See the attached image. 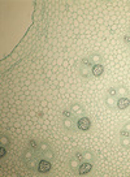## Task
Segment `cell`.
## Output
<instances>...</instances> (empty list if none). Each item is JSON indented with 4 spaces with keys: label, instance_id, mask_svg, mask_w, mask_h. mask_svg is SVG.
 Masks as SVG:
<instances>
[{
    "label": "cell",
    "instance_id": "cell-20",
    "mask_svg": "<svg viewBox=\"0 0 130 177\" xmlns=\"http://www.w3.org/2000/svg\"><path fill=\"white\" fill-rule=\"evenodd\" d=\"M63 117H64V119H77L76 116L73 115V112L69 110V107H68V108H65V110L63 111Z\"/></svg>",
    "mask_w": 130,
    "mask_h": 177
},
{
    "label": "cell",
    "instance_id": "cell-17",
    "mask_svg": "<svg viewBox=\"0 0 130 177\" xmlns=\"http://www.w3.org/2000/svg\"><path fill=\"white\" fill-rule=\"evenodd\" d=\"M51 149V146H49V145L46 142V141H40L39 142V147H38V151L40 154H43L44 153V151H47V150H49Z\"/></svg>",
    "mask_w": 130,
    "mask_h": 177
},
{
    "label": "cell",
    "instance_id": "cell-4",
    "mask_svg": "<svg viewBox=\"0 0 130 177\" xmlns=\"http://www.w3.org/2000/svg\"><path fill=\"white\" fill-rule=\"evenodd\" d=\"M52 166H51V162L47 160V159H40V162L38 163V172L39 173H48L51 171Z\"/></svg>",
    "mask_w": 130,
    "mask_h": 177
},
{
    "label": "cell",
    "instance_id": "cell-6",
    "mask_svg": "<svg viewBox=\"0 0 130 177\" xmlns=\"http://www.w3.org/2000/svg\"><path fill=\"white\" fill-rule=\"evenodd\" d=\"M92 171V163H87V162H82L81 166L78 168V173L83 176V175H87Z\"/></svg>",
    "mask_w": 130,
    "mask_h": 177
},
{
    "label": "cell",
    "instance_id": "cell-25",
    "mask_svg": "<svg viewBox=\"0 0 130 177\" xmlns=\"http://www.w3.org/2000/svg\"><path fill=\"white\" fill-rule=\"evenodd\" d=\"M122 128H124V129H125V130H128V132L130 133V121H128V123H126L125 125H124V126H122Z\"/></svg>",
    "mask_w": 130,
    "mask_h": 177
},
{
    "label": "cell",
    "instance_id": "cell-21",
    "mask_svg": "<svg viewBox=\"0 0 130 177\" xmlns=\"http://www.w3.org/2000/svg\"><path fill=\"white\" fill-rule=\"evenodd\" d=\"M29 147L33 149L34 151H36V150H38V147H39V142L35 141V140H30L29 141Z\"/></svg>",
    "mask_w": 130,
    "mask_h": 177
},
{
    "label": "cell",
    "instance_id": "cell-24",
    "mask_svg": "<svg viewBox=\"0 0 130 177\" xmlns=\"http://www.w3.org/2000/svg\"><path fill=\"white\" fill-rule=\"evenodd\" d=\"M129 136H130V133L128 130H125L124 128L120 129V137H129Z\"/></svg>",
    "mask_w": 130,
    "mask_h": 177
},
{
    "label": "cell",
    "instance_id": "cell-18",
    "mask_svg": "<svg viewBox=\"0 0 130 177\" xmlns=\"http://www.w3.org/2000/svg\"><path fill=\"white\" fill-rule=\"evenodd\" d=\"M120 145L122 147L129 149L130 147V136L129 137H120Z\"/></svg>",
    "mask_w": 130,
    "mask_h": 177
},
{
    "label": "cell",
    "instance_id": "cell-26",
    "mask_svg": "<svg viewBox=\"0 0 130 177\" xmlns=\"http://www.w3.org/2000/svg\"><path fill=\"white\" fill-rule=\"evenodd\" d=\"M0 151H2V153H0V156H4L5 154H7V151H5V149H4V146H2V149H0Z\"/></svg>",
    "mask_w": 130,
    "mask_h": 177
},
{
    "label": "cell",
    "instance_id": "cell-10",
    "mask_svg": "<svg viewBox=\"0 0 130 177\" xmlns=\"http://www.w3.org/2000/svg\"><path fill=\"white\" fill-rule=\"evenodd\" d=\"M68 166H69V168L73 171V172H78V168L79 166H81V162H79L76 156H72L69 162H68Z\"/></svg>",
    "mask_w": 130,
    "mask_h": 177
},
{
    "label": "cell",
    "instance_id": "cell-7",
    "mask_svg": "<svg viewBox=\"0 0 130 177\" xmlns=\"http://www.w3.org/2000/svg\"><path fill=\"white\" fill-rule=\"evenodd\" d=\"M89 59L91 60L92 65H96V64H103V60H104L103 55H102L100 52H91V54L89 55Z\"/></svg>",
    "mask_w": 130,
    "mask_h": 177
},
{
    "label": "cell",
    "instance_id": "cell-2",
    "mask_svg": "<svg viewBox=\"0 0 130 177\" xmlns=\"http://www.w3.org/2000/svg\"><path fill=\"white\" fill-rule=\"evenodd\" d=\"M69 110L73 112V115L76 116L77 119L78 117H82V116H86V110L85 107L79 103V102H73L70 106H69Z\"/></svg>",
    "mask_w": 130,
    "mask_h": 177
},
{
    "label": "cell",
    "instance_id": "cell-19",
    "mask_svg": "<svg viewBox=\"0 0 130 177\" xmlns=\"http://www.w3.org/2000/svg\"><path fill=\"white\" fill-rule=\"evenodd\" d=\"M78 65H83V67H89V68H92V63L91 60L89 59V56H86V58H82L79 60V64Z\"/></svg>",
    "mask_w": 130,
    "mask_h": 177
},
{
    "label": "cell",
    "instance_id": "cell-22",
    "mask_svg": "<svg viewBox=\"0 0 130 177\" xmlns=\"http://www.w3.org/2000/svg\"><path fill=\"white\" fill-rule=\"evenodd\" d=\"M122 42H124V44L125 46H130V34L129 33H126V34H124V37H122Z\"/></svg>",
    "mask_w": 130,
    "mask_h": 177
},
{
    "label": "cell",
    "instance_id": "cell-28",
    "mask_svg": "<svg viewBox=\"0 0 130 177\" xmlns=\"http://www.w3.org/2000/svg\"><path fill=\"white\" fill-rule=\"evenodd\" d=\"M129 50H130V46H129Z\"/></svg>",
    "mask_w": 130,
    "mask_h": 177
},
{
    "label": "cell",
    "instance_id": "cell-1",
    "mask_svg": "<svg viewBox=\"0 0 130 177\" xmlns=\"http://www.w3.org/2000/svg\"><path fill=\"white\" fill-rule=\"evenodd\" d=\"M77 129L81 132H89L91 129V119L89 116H82L77 119Z\"/></svg>",
    "mask_w": 130,
    "mask_h": 177
},
{
    "label": "cell",
    "instance_id": "cell-11",
    "mask_svg": "<svg viewBox=\"0 0 130 177\" xmlns=\"http://www.w3.org/2000/svg\"><path fill=\"white\" fill-rule=\"evenodd\" d=\"M116 102H117V98H112V97L104 95V104H106L107 108H109V110L116 108Z\"/></svg>",
    "mask_w": 130,
    "mask_h": 177
},
{
    "label": "cell",
    "instance_id": "cell-8",
    "mask_svg": "<svg viewBox=\"0 0 130 177\" xmlns=\"http://www.w3.org/2000/svg\"><path fill=\"white\" fill-rule=\"evenodd\" d=\"M78 74L81 76L82 78L89 80L91 76H92V73H91V68H89V67H83V65H78Z\"/></svg>",
    "mask_w": 130,
    "mask_h": 177
},
{
    "label": "cell",
    "instance_id": "cell-9",
    "mask_svg": "<svg viewBox=\"0 0 130 177\" xmlns=\"http://www.w3.org/2000/svg\"><path fill=\"white\" fill-rule=\"evenodd\" d=\"M82 162H87V163H94L95 162V155L91 150H85L82 151Z\"/></svg>",
    "mask_w": 130,
    "mask_h": 177
},
{
    "label": "cell",
    "instance_id": "cell-23",
    "mask_svg": "<svg viewBox=\"0 0 130 177\" xmlns=\"http://www.w3.org/2000/svg\"><path fill=\"white\" fill-rule=\"evenodd\" d=\"M0 143H2V146H4V145H5V146H8V145H9L8 137H5V136L3 134V136H2V141H0Z\"/></svg>",
    "mask_w": 130,
    "mask_h": 177
},
{
    "label": "cell",
    "instance_id": "cell-15",
    "mask_svg": "<svg viewBox=\"0 0 130 177\" xmlns=\"http://www.w3.org/2000/svg\"><path fill=\"white\" fill-rule=\"evenodd\" d=\"M40 156L43 158V159H47V160H49V162H52L53 158H55V153H53L52 149H49V150L44 151L43 154H40Z\"/></svg>",
    "mask_w": 130,
    "mask_h": 177
},
{
    "label": "cell",
    "instance_id": "cell-3",
    "mask_svg": "<svg viewBox=\"0 0 130 177\" xmlns=\"http://www.w3.org/2000/svg\"><path fill=\"white\" fill-rule=\"evenodd\" d=\"M77 119H64L63 117V128L66 133H76L77 130Z\"/></svg>",
    "mask_w": 130,
    "mask_h": 177
},
{
    "label": "cell",
    "instance_id": "cell-13",
    "mask_svg": "<svg viewBox=\"0 0 130 177\" xmlns=\"http://www.w3.org/2000/svg\"><path fill=\"white\" fill-rule=\"evenodd\" d=\"M35 153L33 151V149L31 150H26L23 153V155H22V158L25 160H26V163H30V162H34V159H35Z\"/></svg>",
    "mask_w": 130,
    "mask_h": 177
},
{
    "label": "cell",
    "instance_id": "cell-12",
    "mask_svg": "<svg viewBox=\"0 0 130 177\" xmlns=\"http://www.w3.org/2000/svg\"><path fill=\"white\" fill-rule=\"evenodd\" d=\"M91 73H92V76H94V77H100V76H103V73H104V67H103V64L92 65Z\"/></svg>",
    "mask_w": 130,
    "mask_h": 177
},
{
    "label": "cell",
    "instance_id": "cell-27",
    "mask_svg": "<svg viewBox=\"0 0 130 177\" xmlns=\"http://www.w3.org/2000/svg\"><path fill=\"white\" fill-rule=\"evenodd\" d=\"M128 33H129V34H130V28H129V30H128Z\"/></svg>",
    "mask_w": 130,
    "mask_h": 177
},
{
    "label": "cell",
    "instance_id": "cell-14",
    "mask_svg": "<svg viewBox=\"0 0 130 177\" xmlns=\"http://www.w3.org/2000/svg\"><path fill=\"white\" fill-rule=\"evenodd\" d=\"M116 87H117V95H119V98H121V97H129V90H128L126 86L119 85V86H116Z\"/></svg>",
    "mask_w": 130,
    "mask_h": 177
},
{
    "label": "cell",
    "instance_id": "cell-16",
    "mask_svg": "<svg viewBox=\"0 0 130 177\" xmlns=\"http://www.w3.org/2000/svg\"><path fill=\"white\" fill-rule=\"evenodd\" d=\"M106 95L112 97V98H119V95H117V87H116V86H111V87H108Z\"/></svg>",
    "mask_w": 130,
    "mask_h": 177
},
{
    "label": "cell",
    "instance_id": "cell-5",
    "mask_svg": "<svg viewBox=\"0 0 130 177\" xmlns=\"http://www.w3.org/2000/svg\"><path fill=\"white\" fill-rule=\"evenodd\" d=\"M130 106V98L129 97H121V98H117V102H116V108L117 110H126L128 107Z\"/></svg>",
    "mask_w": 130,
    "mask_h": 177
}]
</instances>
